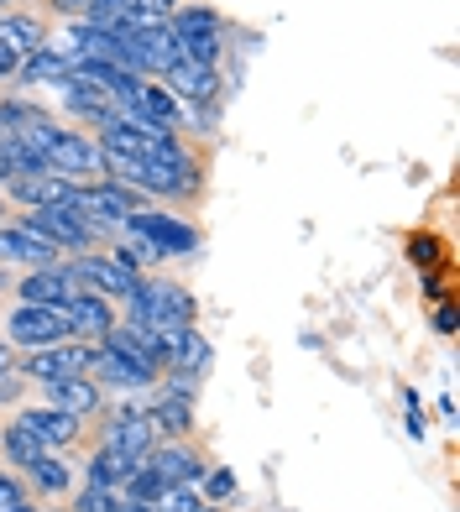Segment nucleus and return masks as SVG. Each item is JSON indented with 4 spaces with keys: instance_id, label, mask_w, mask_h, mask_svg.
<instances>
[{
    "instance_id": "nucleus-1",
    "label": "nucleus",
    "mask_w": 460,
    "mask_h": 512,
    "mask_svg": "<svg viewBox=\"0 0 460 512\" xmlns=\"http://www.w3.org/2000/svg\"><path fill=\"white\" fill-rule=\"evenodd\" d=\"M126 304H131V324H142L152 335H178V330H189L194 314H199L194 298L173 283H136V293Z\"/></svg>"
},
{
    "instance_id": "nucleus-2",
    "label": "nucleus",
    "mask_w": 460,
    "mask_h": 512,
    "mask_svg": "<svg viewBox=\"0 0 460 512\" xmlns=\"http://www.w3.org/2000/svg\"><path fill=\"white\" fill-rule=\"evenodd\" d=\"M21 230H32L37 241H48L58 251H89L105 230L89 225L74 204H53V209H32V215H21Z\"/></svg>"
},
{
    "instance_id": "nucleus-3",
    "label": "nucleus",
    "mask_w": 460,
    "mask_h": 512,
    "mask_svg": "<svg viewBox=\"0 0 460 512\" xmlns=\"http://www.w3.org/2000/svg\"><path fill=\"white\" fill-rule=\"evenodd\" d=\"M6 335L21 351H42V345H63V340H79V324L68 319V309H53V304H21L11 319H6Z\"/></svg>"
},
{
    "instance_id": "nucleus-4",
    "label": "nucleus",
    "mask_w": 460,
    "mask_h": 512,
    "mask_svg": "<svg viewBox=\"0 0 460 512\" xmlns=\"http://www.w3.org/2000/svg\"><path fill=\"white\" fill-rule=\"evenodd\" d=\"M121 230H131V236H147L163 256H194V251L204 246V236H199L189 220H183V215H163V209H131Z\"/></svg>"
},
{
    "instance_id": "nucleus-5",
    "label": "nucleus",
    "mask_w": 460,
    "mask_h": 512,
    "mask_svg": "<svg viewBox=\"0 0 460 512\" xmlns=\"http://www.w3.org/2000/svg\"><path fill=\"white\" fill-rule=\"evenodd\" d=\"M100 345H84V340H63V345H42V351H27L21 361V377L32 382H63V377H89Z\"/></svg>"
},
{
    "instance_id": "nucleus-6",
    "label": "nucleus",
    "mask_w": 460,
    "mask_h": 512,
    "mask_svg": "<svg viewBox=\"0 0 460 512\" xmlns=\"http://www.w3.org/2000/svg\"><path fill=\"white\" fill-rule=\"evenodd\" d=\"M142 199H147L142 189H126V183L100 178V183H89V189H79V194H74V209H79V215H84L89 225L110 230V225H126L131 209H147Z\"/></svg>"
},
{
    "instance_id": "nucleus-7",
    "label": "nucleus",
    "mask_w": 460,
    "mask_h": 512,
    "mask_svg": "<svg viewBox=\"0 0 460 512\" xmlns=\"http://www.w3.org/2000/svg\"><path fill=\"white\" fill-rule=\"evenodd\" d=\"M68 272H74V283H79V288L100 293V298H131V293H136V283H142L136 272L115 267L110 256H79V262L68 267Z\"/></svg>"
},
{
    "instance_id": "nucleus-8",
    "label": "nucleus",
    "mask_w": 460,
    "mask_h": 512,
    "mask_svg": "<svg viewBox=\"0 0 460 512\" xmlns=\"http://www.w3.org/2000/svg\"><path fill=\"white\" fill-rule=\"evenodd\" d=\"M6 194L21 199L27 209H53V204H74L79 183H68L63 173H21L6 183Z\"/></svg>"
},
{
    "instance_id": "nucleus-9",
    "label": "nucleus",
    "mask_w": 460,
    "mask_h": 512,
    "mask_svg": "<svg viewBox=\"0 0 460 512\" xmlns=\"http://www.w3.org/2000/svg\"><path fill=\"white\" fill-rule=\"evenodd\" d=\"M152 439H157V429L147 424L142 408L110 413V424H105V445H110V450H126L131 460H147V455H152Z\"/></svg>"
},
{
    "instance_id": "nucleus-10",
    "label": "nucleus",
    "mask_w": 460,
    "mask_h": 512,
    "mask_svg": "<svg viewBox=\"0 0 460 512\" xmlns=\"http://www.w3.org/2000/svg\"><path fill=\"white\" fill-rule=\"evenodd\" d=\"M168 89H173V100L183 105H199V110H210L215 105V95H220V68H199V63H173L168 68Z\"/></svg>"
},
{
    "instance_id": "nucleus-11",
    "label": "nucleus",
    "mask_w": 460,
    "mask_h": 512,
    "mask_svg": "<svg viewBox=\"0 0 460 512\" xmlns=\"http://www.w3.org/2000/svg\"><path fill=\"white\" fill-rule=\"evenodd\" d=\"M21 304H53V309H63L68 298L79 293V283H74V272H68L63 262L58 267H42V272H27L21 277Z\"/></svg>"
},
{
    "instance_id": "nucleus-12",
    "label": "nucleus",
    "mask_w": 460,
    "mask_h": 512,
    "mask_svg": "<svg viewBox=\"0 0 460 512\" xmlns=\"http://www.w3.org/2000/svg\"><path fill=\"white\" fill-rule=\"evenodd\" d=\"M0 256H6V262H16V267H27V272L58 267V246L37 241L32 230H21V225H0Z\"/></svg>"
},
{
    "instance_id": "nucleus-13",
    "label": "nucleus",
    "mask_w": 460,
    "mask_h": 512,
    "mask_svg": "<svg viewBox=\"0 0 460 512\" xmlns=\"http://www.w3.org/2000/svg\"><path fill=\"white\" fill-rule=\"evenodd\" d=\"M16 424L27 429V434H37L42 445H74L84 418H74V413H63V408H53V403H48V408H27V413L16 418Z\"/></svg>"
},
{
    "instance_id": "nucleus-14",
    "label": "nucleus",
    "mask_w": 460,
    "mask_h": 512,
    "mask_svg": "<svg viewBox=\"0 0 460 512\" xmlns=\"http://www.w3.org/2000/svg\"><path fill=\"white\" fill-rule=\"evenodd\" d=\"M126 115H142V121L163 126V131H178L183 126V105L173 100V89L147 84V79H142V89H136V100L126 105Z\"/></svg>"
},
{
    "instance_id": "nucleus-15",
    "label": "nucleus",
    "mask_w": 460,
    "mask_h": 512,
    "mask_svg": "<svg viewBox=\"0 0 460 512\" xmlns=\"http://www.w3.org/2000/svg\"><path fill=\"white\" fill-rule=\"evenodd\" d=\"M68 68H74V48H37V53L21 58L16 79L21 84H53V89H63L68 84Z\"/></svg>"
},
{
    "instance_id": "nucleus-16",
    "label": "nucleus",
    "mask_w": 460,
    "mask_h": 512,
    "mask_svg": "<svg viewBox=\"0 0 460 512\" xmlns=\"http://www.w3.org/2000/svg\"><path fill=\"white\" fill-rule=\"evenodd\" d=\"M42 387H48V403L53 408L74 413V418L100 413V382L95 377H63V382H42Z\"/></svg>"
},
{
    "instance_id": "nucleus-17",
    "label": "nucleus",
    "mask_w": 460,
    "mask_h": 512,
    "mask_svg": "<svg viewBox=\"0 0 460 512\" xmlns=\"http://www.w3.org/2000/svg\"><path fill=\"white\" fill-rule=\"evenodd\" d=\"M210 340H204L199 330H194V324H189V330H178L173 335V351H168V366L163 371H173V377H204V366H210Z\"/></svg>"
},
{
    "instance_id": "nucleus-18",
    "label": "nucleus",
    "mask_w": 460,
    "mask_h": 512,
    "mask_svg": "<svg viewBox=\"0 0 460 512\" xmlns=\"http://www.w3.org/2000/svg\"><path fill=\"white\" fill-rule=\"evenodd\" d=\"M142 413H147V424H152L157 434H173V439L194 429V398H178V392H168V387L157 392Z\"/></svg>"
},
{
    "instance_id": "nucleus-19",
    "label": "nucleus",
    "mask_w": 460,
    "mask_h": 512,
    "mask_svg": "<svg viewBox=\"0 0 460 512\" xmlns=\"http://www.w3.org/2000/svg\"><path fill=\"white\" fill-rule=\"evenodd\" d=\"M147 460L157 465V471H163L168 486H194V481L204 476V460H199L194 450H183V445H152Z\"/></svg>"
},
{
    "instance_id": "nucleus-20",
    "label": "nucleus",
    "mask_w": 460,
    "mask_h": 512,
    "mask_svg": "<svg viewBox=\"0 0 460 512\" xmlns=\"http://www.w3.org/2000/svg\"><path fill=\"white\" fill-rule=\"evenodd\" d=\"M68 319H74L79 324V335H105L110 330V324H115V314H110V298H100V293H89V288H79L74 298H68Z\"/></svg>"
},
{
    "instance_id": "nucleus-21",
    "label": "nucleus",
    "mask_w": 460,
    "mask_h": 512,
    "mask_svg": "<svg viewBox=\"0 0 460 512\" xmlns=\"http://www.w3.org/2000/svg\"><path fill=\"white\" fill-rule=\"evenodd\" d=\"M0 48L16 53V58H27V53H37V48H48V37H42V21H37V16H16V11H6V16H0Z\"/></svg>"
},
{
    "instance_id": "nucleus-22",
    "label": "nucleus",
    "mask_w": 460,
    "mask_h": 512,
    "mask_svg": "<svg viewBox=\"0 0 460 512\" xmlns=\"http://www.w3.org/2000/svg\"><path fill=\"white\" fill-rule=\"evenodd\" d=\"M84 471H89V481H84V486H110V492H115V486H126V476L136 471V460H131L126 450H110V445H100L95 455H89Z\"/></svg>"
},
{
    "instance_id": "nucleus-23",
    "label": "nucleus",
    "mask_w": 460,
    "mask_h": 512,
    "mask_svg": "<svg viewBox=\"0 0 460 512\" xmlns=\"http://www.w3.org/2000/svg\"><path fill=\"white\" fill-rule=\"evenodd\" d=\"M173 42H178V58L199 63V68H220V58H225V37L220 32H189V37H173Z\"/></svg>"
},
{
    "instance_id": "nucleus-24",
    "label": "nucleus",
    "mask_w": 460,
    "mask_h": 512,
    "mask_svg": "<svg viewBox=\"0 0 460 512\" xmlns=\"http://www.w3.org/2000/svg\"><path fill=\"white\" fill-rule=\"evenodd\" d=\"M27 476H32V481H37L48 497H63V492H68V481H74V465H68V460H58L53 450H42V455L27 465Z\"/></svg>"
},
{
    "instance_id": "nucleus-25",
    "label": "nucleus",
    "mask_w": 460,
    "mask_h": 512,
    "mask_svg": "<svg viewBox=\"0 0 460 512\" xmlns=\"http://www.w3.org/2000/svg\"><path fill=\"white\" fill-rule=\"evenodd\" d=\"M168 492L163 471H157L152 460H136V471L126 476V502H142V507H157V497Z\"/></svg>"
},
{
    "instance_id": "nucleus-26",
    "label": "nucleus",
    "mask_w": 460,
    "mask_h": 512,
    "mask_svg": "<svg viewBox=\"0 0 460 512\" xmlns=\"http://www.w3.org/2000/svg\"><path fill=\"white\" fill-rule=\"evenodd\" d=\"M110 262H115V267H126V272H142V267H157V262H168V256L157 251V246H152L147 236H131V230H126V241L110 251Z\"/></svg>"
},
{
    "instance_id": "nucleus-27",
    "label": "nucleus",
    "mask_w": 460,
    "mask_h": 512,
    "mask_svg": "<svg viewBox=\"0 0 460 512\" xmlns=\"http://www.w3.org/2000/svg\"><path fill=\"white\" fill-rule=\"evenodd\" d=\"M0 450H6L16 465H21V471H27V465L42 455V450H48V445H42V439L37 434H27V429H21V424H11L6 434H0Z\"/></svg>"
},
{
    "instance_id": "nucleus-28",
    "label": "nucleus",
    "mask_w": 460,
    "mask_h": 512,
    "mask_svg": "<svg viewBox=\"0 0 460 512\" xmlns=\"http://www.w3.org/2000/svg\"><path fill=\"white\" fill-rule=\"evenodd\" d=\"M74 512H121V497H115L110 486H84L74 497Z\"/></svg>"
},
{
    "instance_id": "nucleus-29",
    "label": "nucleus",
    "mask_w": 460,
    "mask_h": 512,
    "mask_svg": "<svg viewBox=\"0 0 460 512\" xmlns=\"http://www.w3.org/2000/svg\"><path fill=\"white\" fill-rule=\"evenodd\" d=\"M408 262L419 267V272H434V267L445 262V256H440V241H434V236H413V241H408Z\"/></svg>"
},
{
    "instance_id": "nucleus-30",
    "label": "nucleus",
    "mask_w": 460,
    "mask_h": 512,
    "mask_svg": "<svg viewBox=\"0 0 460 512\" xmlns=\"http://www.w3.org/2000/svg\"><path fill=\"white\" fill-rule=\"evenodd\" d=\"M199 486H204V497H210V502H230V497H236V476H230L225 465L204 471V476H199Z\"/></svg>"
},
{
    "instance_id": "nucleus-31",
    "label": "nucleus",
    "mask_w": 460,
    "mask_h": 512,
    "mask_svg": "<svg viewBox=\"0 0 460 512\" xmlns=\"http://www.w3.org/2000/svg\"><path fill=\"white\" fill-rule=\"evenodd\" d=\"M152 512H199V497H194V486H168L163 497H157Z\"/></svg>"
},
{
    "instance_id": "nucleus-32",
    "label": "nucleus",
    "mask_w": 460,
    "mask_h": 512,
    "mask_svg": "<svg viewBox=\"0 0 460 512\" xmlns=\"http://www.w3.org/2000/svg\"><path fill=\"white\" fill-rule=\"evenodd\" d=\"M27 502V486H21L11 471H0V512H11V507H21Z\"/></svg>"
},
{
    "instance_id": "nucleus-33",
    "label": "nucleus",
    "mask_w": 460,
    "mask_h": 512,
    "mask_svg": "<svg viewBox=\"0 0 460 512\" xmlns=\"http://www.w3.org/2000/svg\"><path fill=\"white\" fill-rule=\"evenodd\" d=\"M434 330L455 335V304H450V298H440V304H434Z\"/></svg>"
},
{
    "instance_id": "nucleus-34",
    "label": "nucleus",
    "mask_w": 460,
    "mask_h": 512,
    "mask_svg": "<svg viewBox=\"0 0 460 512\" xmlns=\"http://www.w3.org/2000/svg\"><path fill=\"white\" fill-rule=\"evenodd\" d=\"M48 6H53V11H63V16H89V11L100 6V0H48Z\"/></svg>"
},
{
    "instance_id": "nucleus-35",
    "label": "nucleus",
    "mask_w": 460,
    "mask_h": 512,
    "mask_svg": "<svg viewBox=\"0 0 460 512\" xmlns=\"http://www.w3.org/2000/svg\"><path fill=\"white\" fill-rule=\"evenodd\" d=\"M403 424H408V439H424V434H429V418H424V408H408Z\"/></svg>"
},
{
    "instance_id": "nucleus-36",
    "label": "nucleus",
    "mask_w": 460,
    "mask_h": 512,
    "mask_svg": "<svg viewBox=\"0 0 460 512\" xmlns=\"http://www.w3.org/2000/svg\"><path fill=\"white\" fill-rule=\"evenodd\" d=\"M424 293L434 298V304H440V298H450V293H445V277H440V267H434V272H424Z\"/></svg>"
},
{
    "instance_id": "nucleus-37",
    "label": "nucleus",
    "mask_w": 460,
    "mask_h": 512,
    "mask_svg": "<svg viewBox=\"0 0 460 512\" xmlns=\"http://www.w3.org/2000/svg\"><path fill=\"white\" fill-rule=\"evenodd\" d=\"M21 387H27V382H16V371H6V377H0V403H16Z\"/></svg>"
},
{
    "instance_id": "nucleus-38",
    "label": "nucleus",
    "mask_w": 460,
    "mask_h": 512,
    "mask_svg": "<svg viewBox=\"0 0 460 512\" xmlns=\"http://www.w3.org/2000/svg\"><path fill=\"white\" fill-rule=\"evenodd\" d=\"M16 68H21V58L0 48V84H6V79H16Z\"/></svg>"
},
{
    "instance_id": "nucleus-39",
    "label": "nucleus",
    "mask_w": 460,
    "mask_h": 512,
    "mask_svg": "<svg viewBox=\"0 0 460 512\" xmlns=\"http://www.w3.org/2000/svg\"><path fill=\"white\" fill-rule=\"evenodd\" d=\"M6 371H16V356H11V340H0V377Z\"/></svg>"
},
{
    "instance_id": "nucleus-40",
    "label": "nucleus",
    "mask_w": 460,
    "mask_h": 512,
    "mask_svg": "<svg viewBox=\"0 0 460 512\" xmlns=\"http://www.w3.org/2000/svg\"><path fill=\"white\" fill-rule=\"evenodd\" d=\"M121 512H152V507H142V502H121Z\"/></svg>"
},
{
    "instance_id": "nucleus-41",
    "label": "nucleus",
    "mask_w": 460,
    "mask_h": 512,
    "mask_svg": "<svg viewBox=\"0 0 460 512\" xmlns=\"http://www.w3.org/2000/svg\"><path fill=\"white\" fill-rule=\"evenodd\" d=\"M6 288H11V272H6V267H0V293H6Z\"/></svg>"
},
{
    "instance_id": "nucleus-42",
    "label": "nucleus",
    "mask_w": 460,
    "mask_h": 512,
    "mask_svg": "<svg viewBox=\"0 0 460 512\" xmlns=\"http://www.w3.org/2000/svg\"><path fill=\"white\" fill-rule=\"evenodd\" d=\"M11 512H37V507H32V502H21V507H11Z\"/></svg>"
},
{
    "instance_id": "nucleus-43",
    "label": "nucleus",
    "mask_w": 460,
    "mask_h": 512,
    "mask_svg": "<svg viewBox=\"0 0 460 512\" xmlns=\"http://www.w3.org/2000/svg\"><path fill=\"white\" fill-rule=\"evenodd\" d=\"M6 6H11V0H0V16H6Z\"/></svg>"
},
{
    "instance_id": "nucleus-44",
    "label": "nucleus",
    "mask_w": 460,
    "mask_h": 512,
    "mask_svg": "<svg viewBox=\"0 0 460 512\" xmlns=\"http://www.w3.org/2000/svg\"><path fill=\"white\" fill-rule=\"evenodd\" d=\"M0 215H6V199H0Z\"/></svg>"
},
{
    "instance_id": "nucleus-45",
    "label": "nucleus",
    "mask_w": 460,
    "mask_h": 512,
    "mask_svg": "<svg viewBox=\"0 0 460 512\" xmlns=\"http://www.w3.org/2000/svg\"><path fill=\"white\" fill-rule=\"evenodd\" d=\"M199 512H215V507H199Z\"/></svg>"
}]
</instances>
